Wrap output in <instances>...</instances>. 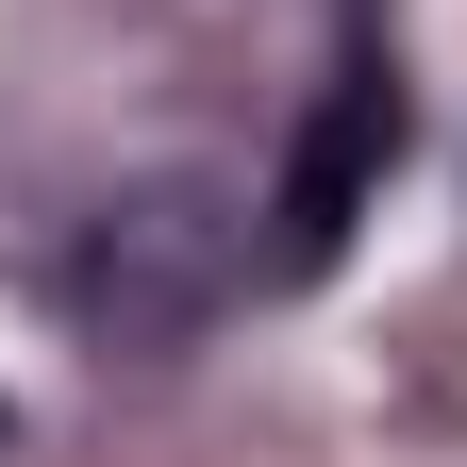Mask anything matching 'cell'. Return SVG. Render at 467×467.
<instances>
[{"label":"cell","instance_id":"obj_2","mask_svg":"<svg viewBox=\"0 0 467 467\" xmlns=\"http://www.w3.org/2000/svg\"><path fill=\"white\" fill-rule=\"evenodd\" d=\"M384 150H400V84L384 67H334V100L301 117V150H284V267H334L350 251V217H368V184H384Z\"/></svg>","mask_w":467,"mask_h":467},{"label":"cell","instance_id":"obj_1","mask_svg":"<svg viewBox=\"0 0 467 467\" xmlns=\"http://www.w3.org/2000/svg\"><path fill=\"white\" fill-rule=\"evenodd\" d=\"M234 267H251L234 184L150 167V184H117V201L84 217V251H67V317H84L100 350H184V334L234 301Z\"/></svg>","mask_w":467,"mask_h":467}]
</instances>
